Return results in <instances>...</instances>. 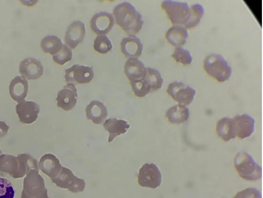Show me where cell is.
Instances as JSON below:
<instances>
[{
	"mask_svg": "<svg viewBox=\"0 0 263 198\" xmlns=\"http://www.w3.org/2000/svg\"><path fill=\"white\" fill-rule=\"evenodd\" d=\"M32 170H39L37 160L29 154L17 157L10 155H0V172L20 178L28 175Z\"/></svg>",
	"mask_w": 263,
	"mask_h": 198,
	"instance_id": "obj_1",
	"label": "cell"
},
{
	"mask_svg": "<svg viewBox=\"0 0 263 198\" xmlns=\"http://www.w3.org/2000/svg\"><path fill=\"white\" fill-rule=\"evenodd\" d=\"M114 14L116 24L130 36L137 34L142 29V15L129 3L125 2L117 6Z\"/></svg>",
	"mask_w": 263,
	"mask_h": 198,
	"instance_id": "obj_2",
	"label": "cell"
},
{
	"mask_svg": "<svg viewBox=\"0 0 263 198\" xmlns=\"http://www.w3.org/2000/svg\"><path fill=\"white\" fill-rule=\"evenodd\" d=\"M234 166L239 176L248 181L256 182L262 177V168L246 152H239L235 156Z\"/></svg>",
	"mask_w": 263,
	"mask_h": 198,
	"instance_id": "obj_3",
	"label": "cell"
},
{
	"mask_svg": "<svg viewBox=\"0 0 263 198\" xmlns=\"http://www.w3.org/2000/svg\"><path fill=\"white\" fill-rule=\"evenodd\" d=\"M204 69L209 76L219 82L228 80L232 75V68L223 57L219 54H212L204 61Z\"/></svg>",
	"mask_w": 263,
	"mask_h": 198,
	"instance_id": "obj_4",
	"label": "cell"
},
{
	"mask_svg": "<svg viewBox=\"0 0 263 198\" xmlns=\"http://www.w3.org/2000/svg\"><path fill=\"white\" fill-rule=\"evenodd\" d=\"M21 198H49L39 170H32L25 177Z\"/></svg>",
	"mask_w": 263,
	"mask_h": 198,
	"instance_id": "obj_5",
	"label": "cell"
},
{
	"mask_svg": "<svg viewBox=\"0 0 263 198\" xmlns=\"http://www.w3.org/2000/svg\"><path fill=\"white\" fill-rule=\"evenodd\" d=\"M162 8L175 26L185 25L189 19L190 7L186 3L166 0L162 3Z\"/></svg>",
	"mask_w": 263,
	"mask_h": 198,
	"instance_id": "obj_6",
	"label": "cell"
},
{
	"mask_svg": "<svg viewBox=\"0 0 263 198\" xmlns=\"http://www.w3.org/2000/svg\"><path fill=\"white\" fill-rule=\"evenodd\" d=\"M51 180L57 186L67 189L72 193L83 192L86 187L84 179L77 177L71 170L63 167L59 175Z\"/></svg>",
	"mask_w": 263,
	"mask_h": 198,
	"instance_id": "obj_7",
	"label": "cell"
},
{
	"mask_svg": "<svg viewBox=\"0 0 263 198\" xmlns=\"http://www.w3.org/2000/svg\"><path fill=\"white\" fill-rule=\"evenodd\" d=\"M161 173L156 165L146 164L140 169L138 183L141 186L155 189L161 185Z\"/></svg>",
	"mask_w": 263,
	"mask_h": 198,
	"instance_id": "obj_8",
	"label": "cell"
},
{
	"mask_svg": "<svg viewBox=\"0 0 263 198\" xmlns=\"http://www.w3.org/2000/svg\"><path fill=\"white\" fill-rule=\"evenodd\" d=\"M167 93L175 101L178 102L179 104L185 106L193 101L196 91L183 83L175 82L169 85Z\"/></svg>",
	"mask_w": 263,
	"mask_h": 198,
	"instance_id": "obj_9",
	"label": "cell"
},
{
	"mask_svg": "<svg viewBox=\"0 0 263 198\" xmlns=\"http://www.w3.org/2000/svg\"><path fill=\"white\" fill-rule=\"evenodd\" d=\"M65 79L68 83L76 82L78 84L89 83L94 78L92 67L73 65L65 70Z\"/></svg>",
	"mask_w": 263,
	"mask_h": 198,
	"instance_id": "obj_10",
	"label": "cell"
},
{
	"mask_svg": "<svg viewBox=\"0 0 263 198\" xmlns=\"http://www.w3.org/2000/svg\"><path fill=\"white\" fill-rule=\"evenodd\" d=\"M78 93L73 83H68L61 90L57 98L58 106L65 111H69L77 103Z\"/></svg>",
	"mask_w": 263,
	"mask_h": 198,
	"instance_id": "obj_11",
	"label": "cell"
},
{
	"mask_svg": "<svg viewBox=\"0 0 263 198\" xmlns=\"http://www.w3.org/2000/svg\"><path fill=\"white\" fill-rule=\"evenodd\" d=\"M16 112L22 123L31 124L38 119L40 108L34 102L24 101L16 105Z\"/></svg>",
	"mask_w": 263,
	"mask_h": 198,
	"instance_id": "obj_12",
	"label": "cell"
},
{
	"mask_svg": "<svg viewBox=\"0 0 263 198\" xmlns=\"http://www.w3.org/2000/svg\"><path fill=\"white\" fill-rule=\"evenodd\" d=\"M114 24V17L111 14L100 12L96 14L92 18L90 27L95 33L102 35L109 32L112 29Z\"/></svg>",
	"mask_w": 263,
	"mask_h": 198,
	"instance_id": "obj_13",
	"label": "cell"
},
{
	"mask_svg": "<svg viewBox=\"0 0 263 198\" xmlns=\"http://www.w3.org/2000/svg\"><path fill=\"white\" fill-rule=\"evenodd\" d=\"M44 68L41 61L33 58H27L21 62L20 71L22 76L29 80H35L42 77Z\"/></svg>",
	"mask_w": 263,
	"mask_h": 198,
	"instance_id": "obj_14",
	"label": "cell"
},
{
	"mask_svg": "<svg viewBox=\"0 0 263 198\" xmlns=\"http://www.w3.org/2000/svg\"><path fill=\"white\" fill-rule=\"evenodd\" d=\"M85 34V24L80 21L74 22L67 29L65 41L71 49H74L83 41Z\"/></svg>",
	"mask_w": 263,
	"mask_h": 198,
	"instance_id": "obj_15",
	"label": "cell"
},
{
	"mask_svg": "<svg viewBox=\"0 0 263 198\" xmlns=\"http://www.w3.org/2000/svg\"><path fill=\"white\" fill-rule=\"evenodd\" d=\"M237 136L241 139L250 137L255 131V120L247 114L237 115L233 119Z\"/></svg>",
	"mask_w": 263,
	"mask_h": 198,
	"instance_id": "obj_16",
	"label": "cell"
},
{
	"mask_svg": "<svg viewBox=\"0 0 263 198\" xmlns=\"http://www.w3.org/2000/svg\"><path fill=\"white\" fill-rule=\"evenodd\" d=\"M124 72L130 82L142 80L146 77L147 68L137 58H130L125 63Z\"/></svg>",
	"mask_w": 263,
	"mask_h": 198,
	"instance_id": "obj_17",
	"label": "cell"
},
{
	"mask_svg": "<svg viewBox=\"0 0 263 198\" xmlns=\"http://www.w3.org/2000/svg\"><path fill=\"white\" fill-rule=\"evenodd\" d=\"M39 167L42 172L51 179L57 177L62 168L60 160L51 154L43 156L39 161Z\"/></svg>",
	"mask_w": 263,
	"mask_h": 198,
	"instance_id": "obj_18",
	"label": "cell"
},
{
	"mask_svg": "<svg viewBox=\"0 0 263 198\" xmlns=\"http://www.w3.org/2000/svg\"><path fill=\"white\" fill-rule=\"evenodd\" d=\"M121 46L122 53L127 58H138L141 56L143 44L135 35L123 39Z\"/></svg>",
	"mask_w": 263,
	"mask_h": 198,
	"instance_id": "obj_19",
	"label": "cell"
},
{
	"mask_svg": "<svg viewBox=\"0 0 263 198\" xmlns=\"http://www.w3.org/2000/svg\"><path fill=\"white\" fill-rule=\"evenodd\" d=\"M9 88H10V94L13 100L20 103L25 101L28 95L29 90L28 80L23 77L17 76L12 80Z\"/></svg>",
	"mask_w": 263,
	"mask_h": 198,
	"instance_id": "obj_20",
	"label": "cell"
},
{
	"mask_svg": "<svg viewBox=\"0 0 263 198\" xmlns=\"http://www.w3.org/2000/svg\"><path fill=\"white\" fill-rule=\"evenodd\" d=\"M86 112L87 119L97 124L103 123L108 115L106 107L98 101L90 102L86 107Z\"/></svg>",
	"mask_w": 263,
	"mask_h": 198,
	"instance_id": "obj_21",
	"label": "cell"
},
{
	"mask_svg": "<svg viewBox=\"0 0 263 198\" xmlns=\"http://www.w3.org/2000/svg\"><path fill=\"white\" fill-rule=\"evenodd\" d=\"M104 128L109 133L108 141L111 142L116 137L125 133L130 128V125L125 121L111 118L104 122Z\"/></svg>",
	"mask_w": 263,
	"mask_h": 198,
	"instance_id": "obj_22",
	"label": "cell"
},
{
	"mask_svg": "<svg viewBox=\"0 0 263 198\" xmlns=\"http://www.w3.org/2000/svg\"><path fill=\"white\" fill-rule=\"evenodd\" d=\"M216 132L218 136L225 141L237 137L235 124L233 119L224 118L217 122Z\"/></svg>",
	"mask_w": 263,
	"mask_h": 198,
	"instance_id": "obj_23",
	"label": "cell"
},
{
	"mask_svg": "<svg viewBox=\"0 0 263 198\" xmlns=\"http://www.w3.org/2000/svg\"><path fill=\"white\" fill-rule=\"evenodd\" d=\"M188 32L185 27L176 25L172 27L166 34L167 41L177 48L183 46L188 38Z\"/></svg>",
	"mask_w": 263,
	"mask_h": 198,
	"instance_id": "obj_24",
	"label": "cell"
},
{
	"mask_svg": "<svg viewBox=\"0 0 263 198\" xmlns=\"http://www.w3.org/2000/svg\"><path fill=\"white\" fill-rule=\"evenodd\" d=\"M166 116L172 124L182 123L188 120L189 110L186 106L178 104L170 107L166 112Z\"/></svg>",
	"mask_w": 263,
	"mask_h": 198,
	"instance_id": "obj_25",
	"label": "cell"
},
{
	"mask_svg": "<svg viewBox=\"0 0 263 198\" xmlns=\"http://www.w3.org/2000/svg\"><path fill=\"white\" fill-rule=\"evenodd\" d=\"M63 43L60 38L56 35H48L41 42V48L46 53L55 56L63 47Z\"/></svg>",
	"mask_w": 263,
	"mask_h": 198,
	"instance_id": "obj_26",
	"label": "cell"
},
{
	"mask_svg": "<svg viewBox=\"0 0 263 198\" xmlns=\"http://www.w3.org/2000/svg\"><path fill=\"white\" fill-rule=\"evenodd\" d=\"M204 10L203 6L199 4H195L190 7V15L185 24L186 29H191L196 26L200 22L204 15Z\"/></svg>",
	"mask_w": 263,
	"mask_h": 198,
	"instance_id": "obj_27",
	"label": "cell"
},
{
	"mask_svg": "<svg viewBox=\"0 0 263 198\" xmlns=\"http://www.w3.org/2000/svg\"><path fill=\"white\" fill-rule=\"evenodd\" d=\"M145 79L151 86V92L157 91L162 87L164 82L160 72L152 68H147V75Z\"/></svg>",
	"mask_w": 263,
	"mask_h": 198,
	"instance_id": "obj_28",
	"label": "cell"
},
{
	"mask_svg": "<svg viewBox=\"0 0 263 198\" xmlns=\"http://www.w3.org/2000/svg\"><path fill=\"white\" fill-rule=\"evenodd\" d=\"M112 48V44L106 35H99L95 39L94 43L95 50L102 54H106L110 51Z\"/></svg>",
	"mask_w": 263,
	"mask_h": 198,
	"instance_id": "obj_29",
	"label": "cell"
},
{
	"mask_svg": "<svg viewBox=\"0 0 263 198\" xmlns=\"http://www.w3.org/2000/svg\"><path fill=\"white\" fill-rule=\"evenodd\" d=\"M135 95L139 97H143L151 92V88L147 80L144 79L137 82H131Z\"/></svg>",
	"mask_w": 263,
	"mask_h": 198,
	"instance_id": "obj_30",
	"label": "cell"
},
{
	"mask_svg": "<svg viewBox=\"0 0 263 198\" xmlns=\"http://www.w3.org/2000/svg\"><path fill=\"white\" fill-rule=\"evenodd\" d=\"M172 57L177 62L184 65H190L193 61L191 53L187 50L181 47L177 48Z\"/></svg>",
	"mask_w": 263,
	"mask_h": 198,
	"instance_id": "obj_31",
	"label": "cell"
},
{
	"mask_svg": "<svg viewBox=\"0 0 263 198\" xmlns=\"http://www.w3.org/2000/svg\"><path fill=\"white\" fill-rule=\"evenodd\" d=\"M15 193L11 183L6 178L0 177V198H14Z\"/></svg>",
	"mask_w": 263,
	"mask_h": 198,
	"instance_id": "obj_32",
	"label": "cell"
},
{
	"mask_svg": "<svg viewBox=\"0 0 263 198\" xmlns=\"http://www.w3.org/2000/svg\"><path fill=\"white\" fill-rule=\"evenodd\" d=\"M72 56L71 50L66 45H63L61 50L53 56V60L57 64L63 65L71 60Z\"/></svg>",
	"mask_w": 263,
	"mask_h": 198,
	"instance_id": "obj_33",
	"label": "cell"
},
{
	"mask_svg": "<svg viewBox=\"0 0 263 198\" xmlns=\"http://www.w3.org/2000/svg\"><path fill=\"white\" fill-rule=\"evenodd\" d=\"M234 198H262L260 192L255 188H248L235 195Z\"/></svg>",
	"mask_w": 263,
	"mask_h": 198,
	"instance_id": "obj_34",
	"label": "cell"
},
{
	"mask_svg": "<svg viewBox=\"0 0 263 198\" xmlns=\"http://www.w3.org/2000/svg\"><path fill=\"white\" fill-rule=\"evenodd\" d=\"M10 129L9 126L4 121H0V139L5 137Z\"/></svg>",
	"mask_w": 263,
	"mask_h": 198,
	"instance_id": "obj_35",
	"label": "cell"
},
{
	"mask_svg": "<svg viewBox=\"0 0 263 198\" xmlns=\"http://www.w3.org/2000/svg\"><path fill=\"white\" fill-rule=\"evenodd\" d=\"M2 151L1 150V149H0V155H2Z\"/></svg>",
	"mask_w": 263,
	"mask_h": 198,
	"instance_id": "obj_36",
	"label": "cell"
}]
</instances>
